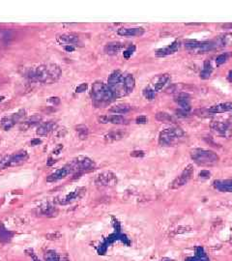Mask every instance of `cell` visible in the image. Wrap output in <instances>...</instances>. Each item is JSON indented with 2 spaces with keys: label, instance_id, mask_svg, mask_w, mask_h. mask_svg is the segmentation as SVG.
<instances>
[{
  "label": "cell",
  "instance_id": "obj_1",
  "mask_svg": "<svg viewBox=\"0 0 232 261\" xmlns=\"http://www.w3.org/2000/svg\"><path fill=\"white\" fill-rule=\"evenodd\" d=\"M62 71L57 64H43L31 71L30 76L36 81L51 84L60 78Z\"/></svg>",
  "mask_w": 232,
  "mask_h": 261
},
{
  "label": "cell",
  "instance_id": "obj_2",
  "mask_svg": "<svg viewBox=\"0 0 232 261\" xmlns=\"http://www.w3.org/2000/svg\"><path fill=\"white\" fill-rule=\"evenodd\" d=\"M92 98L94 103L98 106L102 104H106L111 103L114 99V97L111 90L107 84L103 83L102 81H96L92 86Z\"/></svg>",
  "mask_w": 232,
  "mask_h": 261
},
{
  "label": "cell",
  "instance_id": "obj_3",
  "mask_svg": "<svg viewBox=\"0 0 232 261\" xmlns=\"http://www.w3.org/2000/svg\"><path fill=\"white\" fill-rule=\"evenodd\" d=\"M107 86L111 90L115 98H121V97L129 95L125 85V74L120 71H114L108 76Z\"/></svg>",
  "mask_w": 232,
  "mask_h": 261
},
{
  "label": "cell",
  "instance_id": "obj_4",
  "mask_svg": "<svg viewBox=\"0 0 232 261\" xmlns=\"http://www.w3.org/2000/svg\"><path fill=\"white\" fill-rule=\"evenodd\" d=\"M190 157L193 162L199 165H215L220 160V157L217 153L205 149H193L190 151Z\"/></svg>",
  "mask_w": 232,
  "mask_h": 261
},
{
  "label": "cell",
  "instance_id": "obj_5",
  "mask_svg": "<svg viewBox=\"0 0 232 261\" xmlns=\"http://www.w3.org/2000/svg\"><path fill=\"white\" fill-rule=\"evenodd\" d=\"M67 165L71 169L72 173L81 175L83 172L91 171L92 169H94L95 162L88 157L78 156L77 158L73 159Z\"/></svg>",
  "mask_w": 232,
  "mask_h": 261
},
{
  "label": "cell",
  "instance_id": "obj_6",
  "mask_svg": "<svg viewBox=\"0 0 232 261\" xmlns=\"http://www.w3.org/2000/svg\"><path fill=\"white\" fill-rule=\"evenodd\" d=\"M184 137V132L180 128H170L162 131L159 137V143L162 146H170Z\"/></svg>",
  "mask_w": 232,
  "mask_h": 261
},
{
  "label": "cell",
  "instance_id": "obj_7",
  "mask_svg": "<svg viewBox=\"0 0 232 261\" xmlns=\"http://www.w3.org/2000/svg\"><path fill=\"white\" fill-rule=\"evenodd\" d=\"M28 160V154L26 151H19L13 155H8L3 157L0 161V169H5L13 166H18L22 165Z\"/></svg>",
  "mask_w": 232,
  "mask_h": 261
},
{
  "label": "cell",
  "instance_id": "obj_8",
  "mask_svg": "<svg viewBox=\"0 0 232 261\" xmlns=\"http://www.w3.org/2000/svg\"><path fill=\"white\" fill-rule=\"evenodd\" d=\"M24 116H25V110L20 109L18 112L13 113L11 116L2 118L1 121H0V128L4 131H9L10 129H12L18 122L22 120Z\"/></svg>",
  "mask_w": 232,
  "mask_h": 261
},
{
  "label": "cell",
  "instance_id": "obj_9",
  "mask_svg": "<svg viewBox=\"0 0 232 261\" xmlns=\"http://www.w3.org/2000/svg\"><path fill=\"white\" fill-rule=\"evenodd\" d=\"M95 183L100 187H112L117 183V178L115 174L111 171H105L96 177Z\"/></svg>",
  "mask_w": 232,
  "mask_h": 261
},
{
  "label": "cell",
  "instance_id": "obj_10",
  "mask_svg": "<svg viewBox=\"0 0 232 261\" xmlns=\"http://www.w3.org/2000/svg\"><path fill=\"white\" fill-rule=\"evenodd\" d=\"M193 174V168L192 165H189L187 168L183 170V172L171 183V189H178V188L184 186L185 184L189 182V180L192 178Z\"/></svg>",
  "mask_w": 232,
  "mask_h": 261
},
{
  "label": "cell",
  "instance_id": "obj_11",
  "mask_svg": "<svg viewBox=\"0 0 232 261\" xmlns=\"http://www.w3.org/2000/svg\"><path fill=\"white\" fill-rule=\"evenodd\" d=\"M71 173H72L71 169L69 168L68 165H66V166H64V168L57 169L55 172L51 173L50 175L47 178V182H51V183L56 182V181H58V180H61V179L65 178V177H67L69 174H71Z\"/></svg>",
  "mask_w": 232,
  "mask_h": 261
},
{
  "label": "cell",
  "instance_id": "obj_12",
  "mask_svg": "<svg viewBox=\"0 0 232 261\" xmlns=\"http://www.w3.org/2000/svg\"><path fill=\"white\" fill-rule=\"evenodd\" d=\"M57 42L61 45H67V46H73L75 44H78L79 42V38L78 35L73 33H66L57 36Z\"/></svg>",
  "mask_w": 232,
  "mask_h": 261
},
{
  "label": "cell",
  "instance_id": "obj_13",
  "mask_svg": "<svg viewBox=\"0 0 232 261\" xmlns=\"http://www.w3.org/2000/svg\"><path fill=\"white\" fill-rule=\"evenodd\" d=\"M145 32V30L141 27H133V28H125V27H122V28H119L117 33L120 36L123 37H136V36H141L143 35Z\"/></svg>",
  "mask_w": 232,
  "mask_h": 261
},
{
  "label": "cell",
  "instance_id": "obj_14",
  "mask_svg": "<svg viewBox=\"0 0 232 261\" xmlns=\"http://www.w3.org/2000/svg\"><path fill=\"white\" fill-rule=\"evenodd\" d=\"M82 191H84L83 188H79V189L75 190V191H72V193H68L67 196L62 197L61 199H57L56 202L59 203V204H62V205H66V204L71 203V202H73V201L77 200L78 197L81 196L82 193H83Z\"/></svg>",
  "mask_w": 232,
  "mask_h": 261
},
{
  "label": "cell",
  "instance_id": "obj_15",
  "mask_svg": "<svg viewBox=\"0 0 232 261\" xmlns=\"http://www.w3.org/2000/svg\"><path fill=\"white\" fill-rule=\"evenodd\" d=\"M174 101L177 103L180 106L182 107L183 110L188 111L190 109V95L187 93H178L177 95L174 97Z\"/></svg>",
  "mask_w": 232,
  "mask_h": 261
},
{
  "label": "cell",
  "instance_id": "obj_16",
  "mask_svg": "<svg viewBox=\"0 0 232 261\" xmlns=\"http://www.w3.org/2000/svg\"><path fill=\"white\" fill-rule=\"evenodd\" d=\"M100 123H112V124H127V119L121 115H105L98 118Z\"/></svg>",
  "mask_w": 232,
  "mask_h": 261
},
{
  "label": "cell",
  "instance_id": "obj_17",
  "mask_svg": "<svg viewBox=\"0 0 232 261\" xmlns=\"http://www.w3.org/2000/svg\"><path fill=\"white\" fill-rule=\"evenodd\" d=\"M56 128V124L53 121H48L46 123L41 124L39 127H38L36 134L38 135H47L50 133H51L54 129Z\"/></svg>",
  "mask_w": 232,
  "mask_h": 261
},
{
  "label": "cell",
  "instance_id": "obj_18",
  "mask_svg": "<svg viewBox=\"0 0 232 261\" xmlns=\"http://www.w3.org/2000/svg\"><path fill=\"white\" fill-rule=\"evenodd\" d=\"M179 47H180V43L176 41L174 43H172L170 46L161 48V50H158L157 52H156V55H157V56H167V55L173 54L179 50Z\"/></svg>",
  "mask_w": 232,
  "mask_h": 261
},
{
  "label": "cell",
  "instance_id": "obj_19",
  "mask_svg": "<svg viewBox=\"0 0 232 261\" xmlns=\"http://www.w3.org/2000/svg\"><path fill=\"white\" fill-rule=\"evenodd\" d=\"M214 42L216 44L217 48L232 46V33H226L221 35L218 39L214 40Z\"/></svg>",
  "mask_w": 232,
  "mask_h": 261
},
{
  "label": "cell",
  "instance_id": "obj_20",
  "mask_svg": "<svg viewBox=\"0 0 232 261\" xmlns=\"http://www.w3.org/2000/svg\"><path fill=\"white\" fill-rule=\"evenodd\" d=\"M211 113H223V112H226V111H230L232 110V103H223V104H215L209 107L207 109Z\"/></svg>",
  "mask_w": 232,
  "mask_h": 261
},
{
  "label": "cell",
  "instance_id": "obj_21",
  "mask_svg": "<svg viewBox=\"0 0 232 261\" xmlns=\"http://www.w3.org/2000/svg\"><path fill=\"white\" fill-rule=\"evenodd\" d=\"M214 186L220 191L232 193V180H218L214 182Z\"/></svg>",
  "mask_w": 232,
  "mask_h": 261
},
{
  "label": "cell",
  "instance_id": "obj_22",
  "mask_svg": "<svg viewBox=\"0 0 232 261\" xmlns=\"http://www.w3.org/2000/svg\"><path fill=\"white\" fill-rule=\"evenodd\" d=\"M39 213L43 216H47V217H52V216H56L57 214V210L53 205H51L50 203H46L44 205H41L38 209Z\"/></svg>",
  "mask_w": 232,
  "mask_h": 261
},
{
  "label": "cell",
  "instance_id": "obj_23",
  "mask_svg": "<svg viewBox=\"0 0 232 261\" xmlns=\"http://www.w3.org/2000/svg\"><path fill=\"white\" fill-rule=\"evenodd\" d=\"M124 47V45L119 42H112V43L106 44V46L103 48L106 53L107 54H116Z\"/></svg>",
  "mask_w": 232,
  "mask_h": 261
},
{
  "label": "cell",
  "instance_id": "obj_24",
  "mask_svg": "<svg viewBox=\"0 0 232 261\" xmlns=\"http://www.w3.org/2000/svg\"><path fill=\"white\" fill-rule=\"evenodd\" d=\"M211 129L221 134H224L228 130H229V124L226 123V122L216 121L211 124Z\"/></svg>",
  "mask_w": 232,
  "mask_h": 261
},
{
  "label": "cell",
  "instance_id": "obj_25",
  "mask_svg": "<svg viewBox=\"0 0 232 261\" xmlns=\"http://www.w3.org/2000/svg\"><path fill=\"white\" fill-rule=\"evenodd\" d=\"M169 81H170V75L168 74H164L161 75L157 81V82L154 84V91H157V92L161 91V90H162L167 85V83Z\"/></svg>",
  "mask_w": 232,
  "mask_h": 261
},
{
  "label": "cell",
  "instance_id": "obj_26",
  "mask_svg": "<svg viewBox=\"0 0 232 261\" xmlns=\"http://www.w3.org/2000/svg\"><path fill=\"white\" fill-rule=\"evenodd\" d=\"M186 261H209L208 256L206 255L204 249L202 247H196L195 248V255L193 257H188Z\"/></svg>",
  "mask_w": 232,
  "mask_h": 261
},
{
  "label": "cell",
  "instance_id": "obj_27",
  "mask_svg": "<svg viewBox=\"0 0 232 261\" xmlns=\"http://www.w3.org/2000/svg\"><path fill=\"white\" fill-rule=\"evenodd\" d=\"M127 134L124 131H113L111 133H108L105 135V139L106 141H115V140H120L123 137H125Z\"/></svg>",
  "mask_w": 232,
  "mask_h": 261
},
{
  "label": "cell",
  "instance_id": "obj_28",
  "mask_svg": "<svg viewBox=\"0 0 232 261\" xmlns=\"http://www.w3.org/2000/svg\"><path fill=\"white\" fill-rule=\"evenodd\" d=\"M131 109V106H130V104H116V106H112L111 109H110V111H111V112H114V113H117V114H124V113L129 112Z\"/></svg>",
  "mask_w": 232,
  "mask_h": 261
},
{
  "label": "cell",
  "instance_id": "obj_29",
  "mask_svg": "<svg viewBox=\"0 0 232 261\" xmlns=\"http://www.w3.org/2000/svg\"><path fill=\"white\" fill-rule=\"evenodd\" d=\"M42 120V116L40 115H33L31 116L28 119H26L25 121L22 122V127H23V129H28L30 127H33L34 125L38 124L39 122Z\"/></svg>",
  "mask_w": 232,
  "mask_h": 261
},
{
  "label": "cell",
  "instance_id": "obj_30",
  "mask_svg": "<svg viewBox=\"0 0 232 261\" xmlns=\"http://www.w3.org/2000/svg\"><path fill=\"white\" fill-rule=\"evenodd\" d=\"M156 119L158 121L164 122V123H174V117L167 112H158L156 114Z\"/></svg>",
  "mask_w": 232,
  "mask_h": 261
},
{
  "label": "cell",
  "instance_id": "obj_31",
  "mask_svg": "<svg viewBox=\"0 0 232 261\" xmlns=\"http://www.w3.org/2000/svg\"><path fill=\"white\" fill-rule=\"evenodd\" d=\"M212 72H213V68H212V66H211L210 62L206 61L205 63H204L203 70L201 71V73H200V78H203V79L209 78L211 74H212Z\"/></svg>",
  "mask_w": 232,
  "mask_h": 261
},
{
  "label": "cell",
  "instance_id": "obj_32",
  "mask_svg": "<svg viewBox=\"0 0 232 261\" xmlns=\"http://www.w3.org/2000/svg\"><path fill=\"white\" fill-rule=\"evenodd\" d=\"M75 131L78 132L79 137L81 139H84L88 137L89 130H88V127L85 126V125H78V127H75Z\"/></svg>",
  "mask_w": 232,
  "mask_h": 261
},
{
  "label": "cell",
  "instance_id": "obj_33",
  "mask_svg": "<svg viewBox=\"0 0 232 261\" xmlns=\"http://www.w3.org/2000/svg\"><path fill=\"white\" fill-rule=\"evenodd\" d=\"M143 96L149 101H152L153 99H155V91L153 89L149 88V87H146V88L143 89Z\"/></svg>",
  "mask_w": 232,
  "mask_h": 261
},
{
  "label": "cell",
  "instance_id": "obj_34",
  "mask_svg": "<svg viewBox=\"0 0 232 261\" xmlns=\"http://www.w3.org/2000/svg\"><path fill=\"white\" fill-rule=\"evenodd\" d=\"M45 258H46V261H60L59 257H58V255H57V253L52 252V250L47 252L46 256H45Z\"/></svg>",
  "mask_w": 232,
  "mask_h": 261
},
{
  "label": "cell",
  "instance_id": "obj_35",
  "mask_svg": "<svg viewBox=\"0 0 232 261\" xmlns=\"http://www.w3.org/2000/svg\"><path fill=\"white\" fill-rule=\"evenodd\" d=\"M228 56H229V54H228V53H223V54L219 55V56H218L217 59H216L217 65L220 66L221 64H223L224 62H226V60L228 59Z\"/></svg>",
  "mask_w": 232,
  "mask_h": 261
},
{
  "label": "cell",
  "instance_id": "obj_36",
  "mask_svg": "<svg viewBox=\"0 0 232 261\" xmlns=\"http://www.w3.org/2000/svg\"><path fill=\"white\" fill-rule=\"evenodd\" d=\"M11 236H12L11 233L5 230V229L0 230V238H1L2 241H8V240L11 238Z\"/></svg>",
  "mask_w": 232,
  "mask_h": 261
},
{
  "label": "cell",
  "instance_id": "obj_37",
  "mask_svg": "<svg viewBox=\"0 0 232 261\" xmlns=\"http://www.w3.org/2000/svg\"><path fill=\"white\" fill-rule=\"evenodd\" d=\"M136 50V47H128L126 50H124V52H123V56L125 57L126 59H129L131 55H133V53H134V51Z\"/></svg>",
  "mask_w": 232,
  "mask_h": 261
},
{
  "label": "cell",
  "instance_id": "obj_38",
  "mask_svg": "<svg viewBox=\"0 0 232 261\" xmlns=\"http://www.w3.org/2000/svg\"><path fill=\"white\" fill-rule=\"evenodd\" d=\"M144 155L145 153L142 150H136V151L131 152V157H133V158H142V157H144Z\"/></svg>",
  "mask_w": 232,
  "mask_h": 261
},
{
  "label": "cell",
  "instance_id": "obj_39",
  "mask_svg": "<svg viewBox=\"0 0 232 261\" xmlns=\"http://www.w3.org/2000/svg\"><path fill=\"white\" fill-rule=\"evenodd\" d=\"M210 175H211V173L209 170H201V171L199 172V177L202 179H208Z\"/></svg>",
  "mask_w": 232,
  "mask_h": 261
},
{
  "label": "cell",
  "instance_id": "obj_40",
  "mask_svg": "<svg viewBox=\"0 0 232 261\" xmlns=\"http://www.w3.org/2000/svg\"><path fill=\"white\" fill-rule=\"evenodd\" d=\"M87 83H82V84H80V85H78V87H77V89H75V92L77 93H81V92H83V91H85L86 89H87Z\"/></svg>",
  "mask_w": 232,
  "mask_h": 261
},
{
  "label": "cell",
  "instance_id": "obj_41",
  "mask_svg": "<svg viewBox=\"0 0 232 261\" xmlns=\"http://www.w3.org/2000/svg\"><path fill=\"white\" fill-rule=\"evenodd\" d=\"M60 237H61L60 233H54V234H47V238L50 240H58V239H60Z\"/></svg>",
  "mask_w": 232,
  "mask_h": 261
},
{
  "label": "cell",
  "instance_id": "obj_42",
  "mask_svg": "<svg viewBox=\"0 0 232 261\" xmlns=\"http://www.w3.org/2000/svg\"><path fill=\"white\" fill-rule=\"evenodd\" d=\"M136 121L137 124H145L147 122V118L145 116H138Z\"/></svg>",
  "mask_w": 232,
  "mask_h": 261
},
{
  "label": "cell",
  "instance_id": "obj_43",
  "mask_svg": "<svg viewBox=\"0 0 232 261\" xmlns=\"http://www.w3.org/2000/svg\"><path fill=\"white\" fill-rule=\"evenodd\" d=\"M176 114L179 116H183V117H186V116H189V112L188 111H185L183 109H179V110H176Z\"/></svg>",
  "mask_w": 232,
  "mask_h": 261
},
{
  "label": "cell",
  "instance_id": "obj_44",
  "mask_svg": "<svg viewBox=\"0 0 232 261\" xmlns=\"http://www.w3.org/2000/svg\"><path fill=\"white\" fill-rule=\"evenodd\" d=\"M50 103H52L53 104H58L60 103V99L58 98V97H52V98H50Z\"/></svg>",
  "mask_w": 232,
  "mask_h": 261
},
{
  "label": "cell",
  "instance_id": "obj_45",
  "mask_svg": "<svg viewBox=\"0 0 232 261\" xmlns=\"http://www.w3.org/2000/svg\"><path fill=\"white\" fill-rule=\"evenodd\" d=\"M41 143H42V140H41V139H39V138L33 139V140H31V142H30V144L32 145V146L39 145V144H41Z\"/></svg>",
  "mask_w": 232,
  "mask_h": 261
},
{
  "label": "cell",
  "instance_id": "obj_46",
  "mask_svg": "<svg viewBox=\"0 0 232 261\" xmlns=\"http://www.w3.org/2000/svg\"><path fill=\"white\" fill-rule=\"evenodd\" d=\"M62 148H63V146H62V145H59L56 149H54V150H53V153H54V154H56V155H57V154H59V152H60V150H61Z\"/></svg>",
  "mask_w": 232,
  "mask_h": 261
},
{
  "label": "cell",
  "instance_id": "obj_47",
  "mask_svg": "<svg viewBox=\"0 0 232 261\" xmlns=\"http://www.w3.org/2000/svg\"><path fill=\"white\" fill-rule=\"evenodd\" d=\"M223 28H232V23H223L221 24Z\"/></svg>",
  "mask_w": 232,
  "mask_h": 261
},
{
  "label": "cell",
  "instance_id": "obj_48",
  "mask_svg": "<svg viewBox=\"0 0 232 261\" xmlns=\"http://www.w3.org/2000/svg\"><path fill=\"white\" fill-rule=\"evenodd\" d=\"M65 50L67 51H74L75 50V47L73 46H66L65 47Z\"/></svg>",
  "mask_w": 232,
  "mask_h": 261
},
{
  "label": "cell",
  "instance_id": "obj_49",
  "mask_svg": "<svg viewBox=\"0 0 232 261\" xmlns=\"http://www.w3.org/2000/svg\"><path fill=\"white\" fill-rule=\"evenodd\" d=\"M55 162V161L54 160H52V159H48V162H47V165H53V163Z\"/></svg>",
  "mask_w": 232,
  "mask_h": 261
},
{
  "label": "cell",
  "instance_id": "obj_50",
  "mask_svg": "<svg viewBox=\"0 0 232 261\" xmlns=\"http://www.w3.org/2000/svg\"><path fill=\"white\" fill-rule=\"evenodd\" d=\"M162 261H174V260L168 258V257H164V258H162Z\"/></svg>",
  "mask_w": 232,
  "mask_h": 261
},
{
  "label": "cell",
  "instance_id": "obj_51",
  "mask_svg": "<svg viewBox=\"0 0 232 261\" xmlns=\"http://www.w3.org/2000/svg\"><path fill=\"white\" fill-rule=\"evenodd\" d=\"M201 23H187V25H200Z\"/></svg>",
  "mask_w": 232,
  "mask_h": 261
},
{
  "label": "cell",
  "instance_id": "obj_52",
  "mask_svg": "<svg viewBox=\"0 0 232 261\" xmlns=\"http://www.w3.org/2000/svg\"><path fill=\"white\" fill-rule=\"evenodd\" d=\"M228 76H229V78H231V79H232V71H230V72H229V74H228Z\"/></svg>",
  "mask_w": 232,
  "mask_h": 261
},
{
  "label": "cell",
  "instance_id": "obj_53",
  "mask_svg": "<svg viewBox=\"0 0 232 261\" xmlns=\"http://www.w3.org/2000/svg\"><path fill=\"white\" fill-rule=\"evenodd\" d=\"M3 100H4V97H3V96H0V102H2Z\"/></svg>",
  "mask_w": 232,
  "mask_h": 261
},
{
  "label": "cell",
  "instance_id": "obj_54",
  "mask_svg": "<svg viewBox=\"0 0 232 261\" xmlns=\"http://www.w3.org/2000/svg\"><path fill=\"white\" fill-rule=\"evenodd\" d=\"M60 261H70V260H69V259H67V258H62V259H61Z\"/></svg>",
  "mask_w": 232,
  "mask_h": 261
},
{
  "label": "cell",
  "instance_id": "obj_55",
  "mask_svg": "<svg viewBox=\"0 0 232 261\" xmlns=\"http://www.w3.org/2000/svg\"><path fill=\"white\" fill-rule=\"evenodd\" d=\"M1 160H2V157H1V156H0V161H1Z\"/></svg>",
  "mask_w": 232,
  "mask_h": 261
}]
</instances>
